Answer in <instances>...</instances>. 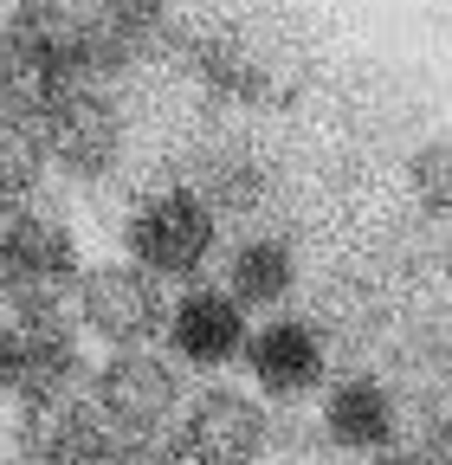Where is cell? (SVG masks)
Wrapping results in <instances>:
<instances>
[{
	"label": "cell",
	"mask_w": 452,
	"mask_h": 465,
	"mask_svg": "<svg viewBox=\"0 0 452 465\" xmlns=\"http://www.w3.org/2000/svg\"><path fill=\"white\" fill-rule=\"evenodd\" d=\"M0 52L14 72L7 116H26L39 97L84 84V14H72L65 0H20L7 33H0Z\"/></svg>",
	"instance_id": "obj_1"
},
{
	"label": "cell",
	"mask_w": 452,
	"mask_h": 465,
	"mask_svg": "<svg viewBox=\"0 0 452 465\" xmlns=\"http://www.w3.org/2000/svg\"><path fill=\"white\" fill-rule=\"evenodd\" d=\"M72 291H78L72 232L45 213H7V226H0V298L14 304V317L59 311Z\"/></svg>",
	"instance_id": "obj_2"
},
{
	"label": "cell",
	"mask_w": 452,
	"mask_h": 465,
	"mask_svg": "<svg viewBox=\"0 0 452 465\" xmlns=\"http://www.w3.org/2000/svg\"><path fill=\"white\" fill-rule=\"evenodd\" d=\"M188 58H194V72H201L207 91L240 97V104H271V97H285L298 84V65L252 20H207L188 39Z\"/></svg>",
	"instance_id": "obj_3"
},
{
	"label": "cell",
	"mask_w": 452,
	"mask_h": 465,
	"mask_svg": "<svg viewBox=\"0 0 452 465\" xmlns=\"http://www.w3.org/2000/svg\"><path fill=\"white\" fill-rule=\"evenodd\" d=\"M20 124L39 136V149H45L52 162L72 168V174H103L110 162L123 155V110L110 104L91 78L52 91V97H39Z\"/></svg>",
	"instance_id": "obj_4"
},
{
	"label": "cell",
	"mask_w": 452,
	"mask_h": 465,
	"mask_svg": "<svg viewBox=\"0 0 452 465\" xmlns=\"http://www.w3.org/2000/svg\"><path fill=\"white\" fill-rule=\"evenodd\" d=\"M213 232H220V220L194 188H162V194L136 201L123 240L149 278H194L213 259Z\"/></svg>",
	"instance_id": "obj_5"
},
{
	"label": "cell",
	"mask_w": 452,
	"mask_h": 465,
	"mask_svg": "<svg viewBox=\"0 0 452 465\" xmlns=\"http://www.w3.org/2000/svg\"><path fill=\"white\" fill-rule=\"evenodd\" d=\"M84 356H78V336L59 311H39V317H14L0 330V388H7L20 407H52L65 401L78 381Z\"/></svg>",
	"instance_id": "obj_6"
},
{
	"label": "cell",
	"mask_w": 452,
	"mask_h": 465,
	"mask_svg": "<svg viewBox=\"0 0 452 465\" xmlns=\"http://www.w3.org/2000/svg\"><path fill=\"white\" fill-rule=\"evenodd\" d=\"M78 304H84V323L117 342V349H142L168 304H162V278H149L142 265H97V272H78Z\"/></svg>",
	"instance_id": "obj_7"
},
{
	"label": "cell",
	"mask_w": 452,
	"mask_h": 465,
	"mask_svg": "<svg viewBox=\"0 0 452 465\" xmlns=\"http://www.w3.org/2000/svg\"><path fill=\"white\" fill-rule=\"evenodd\" d=\"M182 401V375L175 362L149 356V349H117L103 369H97V414L117 427V433H155Z\"/></svg>",
	"instance_id": "obj_8"
},
{
	"label": "cell",
	"mask_w": 452,
	"mask_h": 465,
	"mask_svg": "<svg viewBox=\"0 0 452 465\" xmlns=\"http://www.w3.org/2000/svg\"><path fill=\"white\" fill-rule=\"evenodd\" d=\"M175 452L188 465H252L265 452V407L240 388H201L175 433Z\"/></svg>",
	"instance_id": "obj_9"
},
{
	"label": "cell",
	"mask_w": 452,
	"mask_h": 465,
	"mask_svg": "<svg viewBox=\"0 0 452 465\" xmlns=\"http://www.w3.org/2000/svg\"><path fill=\"white\" fill-rule=\"evenodd\" d=\"M168 39V0H97L84 14V78H123Z\"/></svg>",
	"instance_id": "obj_10"
},
{
	"label": "cell",
	"mask_w": 452,
	"mask_h": 465,
	"mask_svg": "<svg viewBox=\"0 0 452 465\" xmlns=\"http://www.w3.org/2000/svg\"><path fill=\"white\" fill-rule=\"evenodd\" d=\"M168 323V342H175V356L194 362V369H226L233 356H246V304L233 298V291H188V298L162 317Z\"/></svg>",
	"instance_id": "obj_11"
},
{
	"label": "cell",
	"mask_w": 452,
	"mask_h": 465,
	"mask_svg": "<svg viewBox=\"0 0 452 465\" xmlns=\"http://www.w3.org/2000/svg\"><path fill=\"white\" fill-rule=\"evenodd\" d=\"M246 362H252V381L271 401H298L323 381V330L304 323V317H278V323L252 330Z\"/></svg>",
	"instance_id": "obj_12"
},
{
	"label": "cell",
	"mask_w": 452,
	"mask_h": 465,
	"mask_svg": "<svg viewBox=\"0 0 452 465\" xmlns=\"http://www.w3.org/2000/svg\"><path fill=\"white\" fill-rule=\"evenodd\" d=\"M394 427H401V407L375 375H343L323 401V433L349 452H381L394 446Z\"/></svg>",
	"instance_id": "obj_13"
},
{
	"label": "cell",
	"mask_w": 452,
	"mask_h": 465,
	"mask_svg": "<svg viewBox=\"0 0 452 465\" xmlns=\"http://www.w3.org/2000/svg\"><path fill=\"white\" fill-rule=\"evenodd\" d=\"M291 284H298V252H291V240H271V232L246 240L233 252V265H226V291H233L240 304H252V311L285 304Z\"/></svg>",
	"instance_id": "obj_14"
},
{
	"label": "cell",
	"mask_w": 452,
	"mask_h": 465,
	"mask_svg": "<svg viewBox=\"0 0 452 465\" xmlns=\"http://www.w3.org/2000/svg\"><path fill=\"white\" fill-rule=\"evenodd\" d=\"M45 182V149L20 116H0V213H26Z\"/></svg>",
	"instance_id": "obj_15"
},
{
	"label": "cell",
	"mask_w": 452,
	"mask_h": 465,
	"mask_svg": "<svg viewBox=\"0 0 452 465\" xmlns=\"http://www.w3.org/2000/svg\"><path fill=\"white\" fill-rule=\"evenodd\" d=\"M408 182H414V194H420L427 213L452 220V136H439V143H427V149L414 155Z\"/></svg>",
	"instance_id": "obj_16"
},
{
	"label": "cell",
	"mask_w": 452,
	"mask_h": 465,
	"mask_svg": "<svg viewBox=\"0 0 452 465\" xmlns=\"http://www.w3.org/2000/svg\"><path fill=\"white\" fill-rule=\"evenodd\" d=\"M103 465H188L168 440H149V433H117V446L103 452Z\"/></svg>",
	"instance_id": "obj_17"
},
{
	"label": "cell",
	"mask_w": 452,
	"mask_h": 465,
	"mask_svg": "<svg viewBox=\"0 0 452 465\" xmlns=\"http://www.w3.org/2000/svg\"><path fill=\"white\" fill-rule=\"evenodd\" d=\"M7 97H14V72H7V52H0V110H7Z\"/></svg>",
	"instance_id": "obj_18"
},
{
	"label": "cell",
	"mask_w": 452,
	"mask_h": 465,
	"mask_svg": "<svg viewBox=\"0 0 452 465\" xmlns=\"http://www.w3.org/2000/svg\"><path fill=\"white\" fill-rule=\"evenodd\" d=\"M439 459H446V465H452V420H446V427H439Z\"/></svg>",
	"instance_id": "obj_19"
}]
</instances>
